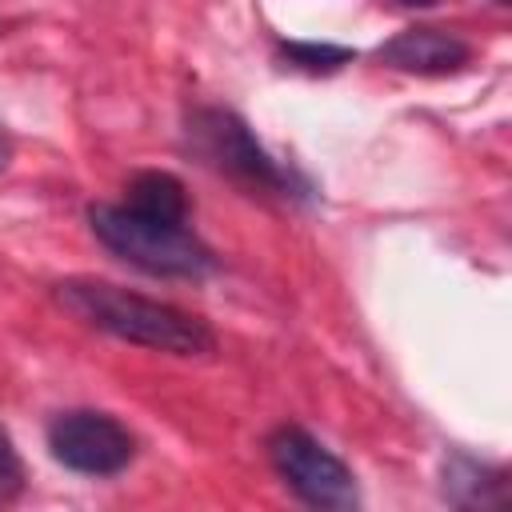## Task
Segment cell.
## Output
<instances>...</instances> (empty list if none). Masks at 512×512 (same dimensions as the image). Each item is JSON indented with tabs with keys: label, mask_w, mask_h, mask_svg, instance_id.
<instances>
[{
	"label": "cell",
	"mask_w": 512,
	"mask_h": 512,
	"mask_svg": "<svg viewBox=\"0 0 512 512\" xmlns=\"http://www.w3.org/2000/svg\"><path fill=\"white\" fill-rule=\"evenodd\" d=\"M56 300L68 312H76L84 324H92L116 340L152 348V352L208 356L216 348V336L204 320H196L172 304L148 300L140 292H128L120 284H108V280H60Z\"/></svg>",
	"instance_id": "obj_1"
},
{
	"label": "cell",
	"mask_w": 512,
	"mask_h": 512,
	"mask_svg": "<svg viewBox=\"0 0 512 512\" xmlns=\"http://www.w3.org/2000/svg\"><path fill=\"white\" fill-rule=\"evenodd\" d=\"M88 224L108 252L152 276L200 280L216 268V256L184 220H160L128 204H92Z\"/></svg>",
	"instance_id": "obj_2"
},
{
	"label": "cell",
	"mask_w": 512,
	"mask_h": 512,
	"mask_svg": "<svg viewBox=\"0 0 512 512\" xmlns=\"http://www.w3.org/2000/svg\"><path fill=\"white\" fill-rule=\"evenodd\" d=\"M272 464L284 484L312 508H352L356 504V476L352 468L328 452L304 428H276L268 440Z\"/></svg>",
	"instance_id": "obj_3"
},
{
	"label": "cell",
	"mask_w": 512,
	"mask_h": 512,
	"mask_svg": "<svg viewBox=\"0 0 512 512\" xmlns=\"http://www.w3.org/2000/svg\"><path fill=\"white\" fill-rule=\"evenodd\" d=\"M48 448L64 468L80 476H116L136 456L132 432L108 412H92V408L60 412L48 424Z\"/></svg>",
	"instance_id": "obj_4"
},
{
	"label": "cell",
	"mask_w": 512,
	"mask_h": 512,
	"mask_svg": "<svg viewBox=\"0 0 512 512\" xmlns=\"http://www.w3.org/2000/svg\"><path fill=\"white\" fill-rule=\"evenodd\" d=\"M188 136H192L196 152L208 164H216L220 172H228L236 180H248L256 188H276V192L288 184L284 172L268 160V152L256 144L248 124L236 112H228V108H200V112H192Z\"/></svg>",
	"instance_id": "obj_5"
},
{
	"label": "cell",
	"mask_w": 512,
	"mask_h": 512,
	"mask_svg": "<svg viewBox=\"0 0 512 512\" xmlns=\"http://www.w3.org/2000/svg\"><path fill=\"white\" fill-rule=\"evenodd\" d=\"M468 56H472V48L444 28H404L388 44H380V60L388 68L416 72V76L456 72L468 64Z\"/></svg>",
	"instance_id": "obj_6"
},
{
	"label": "cell",
	"mask_w": 512,
	"mask_h": 512,
	"mask_svg": "<svg viewBox=\"0 0 512 512\" xmlns=\"http://www.w3.org/2000/svg\"><path fill=\"white\" fill-rule=\"evenodd\" d=\"M128 208L160 220H188V192L172 172H136L128 180Z\"/></svg>",
	"instance_id": "obj_7"
},
{
	"label": "cell",
	"mask_w": 512,
	"mask_h": 512,
	"mask_svg": "<svg viewBox=\"0 0 512 512\" xmlns=\"http://www.w3.org/2000/svg\"><path fill=\"white\" fill-rule=\"evenodd\" d=\"M488 484H504V472H492V468H484V464H476V460H464V456H456V460L448 464V472H444L448 496H452L456 488H472V492H464L460 504H492V500L484 496Z\"/></svg>",
	"instance_id": "obj_8"
},
{
	"label": "cell",
	"mask_w": 512,
	"mask_h": 512,
	"mask_svg": "<svg viewBox=\"0 0 512 512\" xmlns=\"http://www.w3.org/2000/svg\"><path fill=\"white\" fill-rule=\"evenodd\" d=\"M284 56H288L296 68H308V72H332V68L348 64L356 52L344 48V44H284Z\"/></svg>",
	"instance_id": "obj_9"
},
{
	"label": "cell",
	"mask_w": 512,
	"mask_h": 512,
	"mask_svg": "<svg viewBox=\"0 0 512 512\" xmlns=\"http://www.w3.org/2000/svg\"><path fill=\"white\" fill-rule=\"evenodd\" d=\"M20 480H24L20 456H16V448H12V436L0 428V500L16 496V492H20Z\"/></svg>",
	"instance_id": "obj_10"
},
{
	"label": "cell",
	"mask_w": 512,
	"mask_h": 512,
	"mask_svg": "<svg viewBox=\"0 0 512 512\" xmlns=\"http://www.w3.org/2000/svg\"><path fill=\"white\" fill-rule=\"evenodd\" d=\"M8 160H12V136H8L4 124H0V172L8 168Z\"/></svg>",
	"instance_id": "obj_11"
},
{
	"label": "cell",
	"mask_w": 512,
	"mask_h": 512,
	"mask_svg": "<svg viewBox=\"0 0 512 512\" xmlns=\"http://www.w3.org/2000/svg\"><path fill=\"white\" fill-rule=\"evenodd\" d=\"M404 4H412V8H424V4H432V0H404Z\"/></svg>",
	"instance_id": "obj_12"
},
{
	"label": "cell",
	"mask_w": 512,
	"mask_h": 512,
	"mask_svg": "<svg viewBox=\"0 0 512 512\" xmlns=\"http://www.w3.org/2000/svg\"><path fill=\"white\" fill-rule=\"evenodd\" d=\"M496 4H508V0H496Z\"/></svg>",
	"instance_id": "obj_13"
}]
</instances>
